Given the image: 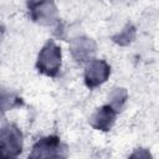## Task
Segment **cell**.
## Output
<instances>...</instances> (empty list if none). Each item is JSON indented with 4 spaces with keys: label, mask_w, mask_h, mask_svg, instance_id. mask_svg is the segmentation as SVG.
Wrapping results in <instances>:
<instances>
[{
    "label": "cell",
    "mask_w": 159,
    "mask_h": 159,
    "mask_svg": "<svg viewBox=\"0 0 159 159\" xmlns=\"http://www.w3.org/2000/svg\"><path fill=\"white\" fill-rule=\"evenodd\" d=\"M61 62H62L61 48L55 43L53 40H48L40 50L36 61V68L40 73L45 76L56 77L60 72Z\"/></svg>",
    "instance_id": "obj_1"
},
{
    "label": "cell",
    "mask_w": 159,
    "mask_h": 159,
    "mask_svg": "<svg viewBox=\"0 0 159 159\" xmlns=\"http://www.w3.org/2000/svg\"><path fill=\"white\" fill-rule=\"evenodd\" d=\"M31 158H66L67 147L57 135L43 137L37 140L30 154Z\"/></svg>",
    "instance_id": "obj_4"
},
{
    "label": "cell",
    "mask_w": 159,
    "mask_h": 159,
    "mask_svg": "<svg viewBox=\"0 0 159 159\" xmlns=\"http://www.w3.org/2000/svg\"><path fill=\"white\" fill-rule=\"evenodd\" d=\"M134 157H150V154L145 150V149H140V152H135V153H133L132 154V158H134Z\"/></svg>",
    "instance_id": "obj_11"
},
{
    "label": "cell",
    "mask_w": 159,
    "mask_h": 159,
    "mask_svg": "<svg viewBox=\"0 0 159 159\" xmlns=\"http://www.w3.org/2000/svg\"><path fill=\"white\" fill-rule=\"evenodd\" d=\"M22 133L15 124L0 125V157H17L22 152Z\"/></svg>",
    "instance_id": "obj_3"
},
{
    "label": "cell",
    "mask_w": 159,
    "mask_h": 159,
    "mask_svg": "<svg viewBox=\"0 0 159 159\" xmlns=\"http://www.w3.org/2000/svg\"><path fill=\"white\" fill-rule=\"evenodd\" d=\"M24 104V101L20 96H17L15 92L0 87V112L10 111L17 107H21Z\"/></svg>",
    "instance_id": "obj_8"
},
{
    "label": "cell",
    "mask_w": 159,
    "mask_h": 159,
    "mask_svg": "<svg viewBox=\"0 0 159 159\" xmlns=\"http://www.w3.org/2000/svg\"><path fill=\"white\" fill-rule=\"evenodd\" d=\"M111 75V66L104 60H91L84 68V83L93 89L104 83Z\"/></svg>",
    "instance_id": "obj_6"
},
{
    "label": "cell",
    "mask_w": 159,
    "mask_h": 159,
    "mask_svg": "<svg viewBox=\"0 0 159 159\" xmlns=\"http://www.w3.org/2000/svg\"><path fill=\"white\" fill-rule=\"evenodd\" d=\"M135 27L132 24H127L118 34L112 36V40L114 43L119 45V46H128L134 39H135Z\"/></svg>",
    "instance_id": "obj_10"
},
{
    "label": "cell",
    "mask_w": 159,
    "mask_h": 159,
    "mask_svg": "<svg viewBox=\"0 0 159 159\" xmlns=\"http://www.w3.org/2000/svg\"><path fill=\"white\" fill-rule=\"evenodd\" d=\"M70 51L77 63H87L93 60L97 52V43L93 39H89L87 36H77L71 40Z\"/></svg>",
    "instance_id": "obj_5"
},
{
    "label": "cell",
    "mask_w": 159,
    "mask_h": 159,
    "mask_svg": "<svg viewBox=\"0 0 159 159\" xmlns=\"http://www.w3.org/2000/svg\"><path fill=\"white\" fill-rule=\"evenodd\" d=\"M30 17L42 26H51L58 21V10L53 0H27Z\"/></svg>",
    "instance_id": "obj_2"
},
{
    "label": "cell",
    "mask_w": 159,
    "mask_h": 159,
    "mask_svg": "<svg viewBox=\"0 0 159 159\" xmlns=\"http://www.w3.org/2000/svg\"><path fill=\"white\" fill-rule=\"evenodd\" d=\"M127 99H128V92H127V89H124V88H116V89H113L109 93V96H108V103L107 104H109L117 112V114H118L124 108Z\"/></svg>",
    "instance_id": "obj_9"
},
{
    "label": "cell",
    "mask_w": 159,
    "mask_h": 159,
    "mask_svg": "<svg viewBox=\"0 0 159 159\" xmlns=\"http://www.w3.org/2000/svg\"><path fill=\"white\" fill-rule=\"evenodd\" d=\"M2 36H4V26H2V25H0V42H1Z\"/></svg>",
    "instance_id": "obj_12"
},
{
    "label": "cell",
    "mask_w": 159,
    "mask_h": 159,
    "mask_svg": "<svg viewBox=\"0 0 159 159\" xmlns=\"http://www.w3.org/2000/svg\"><path fill=\"white\" fill-rule=\"evenodd\" d=\"M116 117L117 112L109 104H104L93 112V114L89 117V124L97 130L108 132L113 127Z\"/></svg>",
    "instance_id": "obj_7"
}]
</instances>
